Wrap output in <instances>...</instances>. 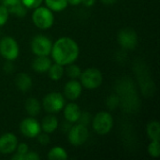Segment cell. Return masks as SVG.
Here are the masks:
<instances>
[{
    "label": "cell",
    "instance_id": "6da1fadb",
    "mask_svg": "<svg viewBox=\"0 0 160 160\" xmlns=\"http://www.w3.org/2000/svg\"><path fill=\"white\" fill-rule=\"evenodd\" d=\"M51 54L55 63L65 67L74 63L78 59L80 48L73 38L63 37L58 38L52 44Z\"/></svg>",
    "mask_w": 160,
    "mask_h": 160
},
{
    "label": "cell",
    "instance_id": "7a4b0ae2",
    "mask_svg": "<svg viewBox=\"0 0 160 160\" xmlns=\"http://www.w3.org/2000/svg\"><path fill=\"white\" fill-rule=\"evenodd\" d=\"M32 21L34 24L41 30L50 29L54 22L53 11H52L47 7L39 6L34 8L32 14Z\"/></svg>",
    "mask_w": 160,
    "mask_h": 160
},
{
    "label": "cell",
    "instance_id": "3957f363",
    "mask_svg": "<svg viewBox=\"0 0 160 160\" xmlns=\"http://www.w3.org/2000/svg\"><path fill=\"white\" fill-rule=\"evenodd\" d=\"M103 82L102 73L98 68H88L85 70L82 71L80 76V82L82 85L89 90L98 88Z\"/></svg>",
    "mask_w": 160,
    "mask_h": 160
},
{
    "label": "cell",
    "instance_id": "277c9868",
    "mask_svg": "<svg viewBox=\"0 0 160 160\" xmlns=\"http://www.w3.org/2000/svg\"><path fill=\"white\" fill-rule=\"evenodd\" d=\"M92 126L96 133L98 135H106L113 128V117L108 112H99L94 116Z\"/></svg>",
    "mask_w": 160,
    "mask_h": 160
},
{
    "label": "cell",
    "instance_id": "5b68a950",
    "mask_svg": "<svg viewBox=\"0 0 160 160\" xmlns=\"http://www.w3.org/2000/svg\"><path fill=\"white\" fill-rule=\"evenodd\" d=\"M20 53L19 44L15 38L5 37L0 40V54L7 61H14Z\"/></svg>",
    "mask_w": 160,
    "mask_h": 160
},
{
    "label": "cell",
    "instance_id": "8992f818",
    "mask_svg": "<svg viewBox=\"0 0 160 160\" xmlns=\"http://www.w3.org/2000/svg\"><path fill=\"white\" fill-rule=\"evenodd\" d=\"M65 106V98L61 93L52 92L45 96L42 101V107L49 113H55L63 110Z\"/></svg>",
    "mask_w": 160,
    "mask_h": 160
},
{
    "label": "cell",
    "instance_id": "52a82bcc",
    "mask_svg": "<svg viewBox=\"0 0 160 160\" xmlns=\"http://www.w3.org/2000/svg\"><path fill=\"white\" fill-rule=\"evenodd\" d=\"M68 132V142L73 146H81L89 138V130L86 126L80 123L71 126Z\"/></svg>",
    "mask_w": 160,
    "mask_h": 160
},
{
    "label": "cell",
    "instance_id": "ba28073f",
    "mask_svg": "<svg viewBox=\"0 0 160 160\" xmlns=\"http://www.w3.org/2000/svg\"><path fill=\"white\" fill-rule=\"evenodd\" d=\"M52 48V40L44 35H38L32 39L31 49L37 56H48L51 54Z\"/></svg>",
    "mask_w": 160,
    "mask_h": 160
},
{
    "label": "cell",
    "instance_id": "9c48e42d",
    "mask_svg": "<svg viewBox=\"0 0 160 160\" xmlns=\"http://www.w3.org/2000/svg\"><path fill=\"white\" fill-rule=\"evenodd\" d=\"M118 43L124 50H134L138 45V35L132 28H124L118 33Z\"/></svg>",
    "mask_w": 160,
    "mask_h": 160
},
{
    "label": "cell",
    "instance_id": "30bf717a",
    "mask_svg": "<svg viewBox=\"0 0 160 160\" xmlns=\"http://www.w3.org/2000/svg\"><path fill=\"white\" fill-rule=\"evenodd\" d=\"M20 130L22 134L27 138H37V136L41 132V128L38 121L30 116L21 122Z\"/></svg>",
    "mask_w": 160,
    "mask_h": 160
},
{
    "label": "cell",
    "instance_id": "8fae6325",
    "mask_svg": "<svg viewBox=\"0 0 160 160\" xmlns=\"http://www.w3.org/2000/svg\"><path fill=\"white\" fill-rule=\"evenodd\" d=\"M18 145V139L13 133H5L0 136V153L9 155L14 153Z\"/></svg>",
    "mask_w": 160,
    "mask_h": 160
},
{
    "label": "cell",
    "instance_id": "7c38bea8",
    "mask_svg": "<svg viewBox=\"0 0 160 160\" xmlns=\"http://www.w3.org/2000/svg\"><path fill=\"white\" fill-rule=\"evenodd\" d=\"M82 92V85L77 79H71L64 87V95L69 100H76Z\"/></svg>",
    "mask_w": 160,
    "mask_h": 160
},
{
    "label": "cell",
    "instance_id": "4fadbf2b",
    "mask_svg": "<svg viewBox=\"0 0 160 160\" xmlns=\"http://www.w3.org/2000/svg\"><path fill=\"white\" fill-rule=\"evenodd\" d=\"M2 5L7 8L9 14H14L18 17H23L26 15L27 8L22 3L21 0H2Z\"/></svg>",
    "mask_w": 160,
    "mask_h": 160
},
{
    "label": "cell",
    "instance_id": "5bb4252c",
    "mask_svg": "<svg viewBox=\"0 0 160 160\" xmlns=\"http://www.w3.org/2000/svg\"><path fill=\"white\" fill-rule=\"evenodd\" d=\"M64 116L66 121L73 124V123H77L80 115H81V109L79 107L78 104L76 103H68L66 106H64Z\"/></svg>",
    "mask_w": 160,
    "mask_h": 160
},
{
    "label": "cell",
    "instance_id": "9a60e30c",
    "mask_svg": "<svg viewBox=\"0 0 160 160\" xmlns=\"http://www.w3.org/2000/svg\"><path fill=\"white\" fill-rule=\"evenodd\" d=\"M51 65L52 60L48 56H37L32 63V68L38 73H45L49 70Z\"/></svg>",
    "mask_w": 160,
    "mask_h": 160
},
{
    "label": "cell",
    "instance_id": "2e32d148",
    "mask_svg": "<svg viewBox=\"0 0 160 160\" xmlns=\"http://www.w3.org/2000/svg\"><path fill=\"white\" fill-rule=\"evenodd\" d=\"M15 84L20 91L26 92L31 89L33 85V81L27 73H20L15 79Z\"/></svg>",
    "mask_w": 160,
    "mask_h": 160
},
{
    "label": "cell",
    "instance_id": "e0dca14e",
    "mask_svg": "<svg viewBox=\"0 0 160 160\" xmlns=\"http://www.w3.org/2000/svg\"><path fill=\"white\" fill-rule=\"evenodd\" d=\"M40 128H41V130L45 133H48V134L52 133L58 128V120L55 116L52 114L47 115L42 119Z\"/></svg>",
    "mask_w": 160,
    "mask_h": 160
},
{
    "label": "cell",
    "instance_id": "ac0fdd59",
    "mask_svg": "<svg viewBox=\"0 0 160 160\" xmlns=\"http://www.w3.org/2000/svg\"><path fill=\"white\" fill-rule=\"evenodd\" d=\"M24 108H25L26 112L32 117L38 116L39 114L40 111H41L40 102L36 98H27V100L25 101V104H24Z\"/></svg>",
    "mask_w": 160,
    "mask_h": 160
},
{
    "label": "cell",
    "instance_id": "d6986e66",
    "mask_svg": "<svg viewBox=\"0 0 160 160\" xmlns=\"http://www.w3.org/2000/svg\"><path fill=\"white\" fill-rule=\"evenodd\" d=\"M146 132L151 141H159L160 126L158 120L151 121L146 128Z\"/></svg>",
    "mask_w": 160,
    "mask_h": 160
},
{
    "label": "cell",
    "instance_id": "ffe728a7",
    "mask_svg": "<svg viewBox=\"0 0 160 160\" xmlns=\"http://www.w3.org/2000/svg\"><path fill=\"white\" fill-rule=\"evenodd\" d=\"M47 72L49 73V77L51 78V80L59 81L62 79V77L65 73V68H64V66L54 63V64L51 65V67Z\"/></svg>",
    "mask_w": 160,
    "mask_h": 160
},
{
    "label": "cell",
    "instance_id": "44dd1931",
    "mask_svg": "<svg viewBox=\"0 0 160 160\" xmlns=\"http://www.w3.org/2000/svg\"><path fill=\"white\" fill-rule=\"evenodd\" d=\"M46 7L53 12H60L64 10L68 6V0H43Z\"/></svg>",
    "mask_w": 160,
    "mask_h": 160
},
{
    "label": "cell",
    "instance_id": "7402d4cb",
    "mask_svg": "<svg viewBox=\"0 0 160 160\" xmlns=\"http://www.w3.org/2000/svg\"><path fill=\"white\" fill-rule=\"evenodd\" d=\"M48 158L50 160H67L68 158V156L64 148L55 146L52 147L48 153Z\"/></svg>",
    "mask_w": 160,
    "mask_h": 160
},
{
    "label": "cell",
    "instance_id": "603a6c76",
    "mask_svg": "<svg viewBox=\"0 0 160 160\" xmlns=\"http://www.w3.org/2000/svg\"><path fill=\"white\" fill-rule=\"evenodd\" d=\"M65 72L70 79H78L81 76L82 69L79 66L72 63V64L67 65V68L65 69Z\"/></svg>",
    "mask_w": 160,
    "mask_h": 160
},
{
    "label": "cell",
    "instance_id": "cb8c5ba5",
    "mask_svg": "<svg viewBox=\"0 0 160 160\" xmlns=\"http://www.w3.org/2000/svg\"><path fill=\"white\" fill-rule=\"evenodd\" d=\"M148 153L152 158H158L160 156L159 141H151L148 146Z\"/></svg>",
    "mask_w": 160,
    "mask_h": 160
},
{
    "label": "cell",
    "instance_id": "d4e9b609",
    "mask_svg": "<svg viewBox=\"0 0 160 160\" xmlns=\"http://www.w3.org/2000/svg\"><path fill=\"white\" fill-rule=\"evenodd\" d=\"M106 105L110 110H115L120 105V99L119 97L116 95H111L106 101Z\"/></svg>",
    "mask_w": 160,
    "mask_h": 160
},
{
    "label": "cell",
    "instance_id": "484cf974",
    "mask_svg": "<svg viewBox=\"0 0 160 160\" xmlns=\"http://www.w3.org/2000/svg\"><path fill=\"white\" fill-rule=\"evenodd\" d=\"M9 17V12L7 8L3 5H0V26L6 24Z\"/></svg>",
    "mask_w": 160,
    "mask_h": 160
},
{
    "label": "cell",
    "instance_id": "4316f807",
    "mask_svg": "<svg viewBox=\"0 0 160 160\" xmlns=\"http://www.w3.org/2000/svg\"><path fill=\"white\" fill-rule=\"evenodd\" d=\"M21 1L26 8H31V9H34L41 6L43 2V0H21Z\"/></svg>",
    "mask_w": 160,
    "mask_h": 160
},
{
    "label": "cell",
    "instance_id": "83f0119b",
    "mask_svg": "<svg viewBox=\"0 0 160 160\" xmlns=\"http://www.w3.org/2000/svg\"><path fill=\"white\" fill-rule=\"evenodd\" d=\"M92 121V116L89 112H81V115H80V118L78 120V122L82 125H84V126H88Z\"/></svg>",
    "mask_w": 160,
    "mask_h": 160
},
{
    "label": "cell",
    "instance_id": "f1b7e54d",
    "mask_svg": "<svg viewBox=\"0 0 160 160\" xmlns=\"http://www.w3.org/2000/svg\"><path fill=\"white\" fill-rule=\"evenodd\" d=\"M37 138H38V142L40 143V144H42V145H47L49 142H50V137H49V134L48 133H39L38 136H37Z\"/></svg>",
    "mask_w": 160,
    "mask_h": 160
},
{
    "label": "cell",
    "instance_id": "f546056e",
    "mask_svg": "<svg viewBox=\"0 0 160 160\" xmlns=\"http://www.w3.org/2000/svg\"><path fill=\"white\" fill-rule=\"evenodd\" d=\"M16 153L17 154H19V155H21V156H24L28 151H29V148H28V146H27V144L26 143H24V142H22V143H18V145H17V148H16Z\"/></svg>",
    "mask_w": 160,
    "mask_h": 160
},
{
    "label": "cell",
    "instance_id": "4dcf8cb0",
    "mask_svg": "<svg viewBox=\"0 0 160 160\" xmlns=\"http://www.w3.org/2000/svg\"><path fill=\"white\" fill-rule=\"evenodd\" d=\"M40 158V157L38 156V153L36 152H31V151H28L24 156H23V160H38Z\"/></svg>",
    "mask_w": 160,
    "mask_h": 160
},
{
    "label": "cell",
    "instance_id": "1f68e13d",
    "mask_svg": "<svg viewBox=\"0 0 160 160\" xmlns=\"http://www.w3.org/2000/svg\"><path fill=\"white\" fill-rule=\"evenodd\" d=\"M3 68L7 73H11L14 70V65H13L12 61H7L6 64L4 65Z\"/></svg>",
    "mask_w": 160,
    "mask_h": 160
},
{
    "label": "cell",
    "instance_id": "d6a6232c",
    "mask_svg": "<svg viewBox=\"0 0 160 160\" xmlns=\"http://www.w3.org/2000/svg\"><path fill=\"white\" fill-rule=\"evenodd\" d=\"M96 0H82L81 4H83L85 7H92L95 4Z\"/></svg>",
    "mask_w": 160,
    "mask_h": 160
},
{
    "label": "cell",
    "instance_id": "836d02e7",
    "mask_svg": "<svg viewBox=\"0 0 160 160\" xmlns=\"http://www.w3.org/2000/svg\"><path fill=\"white\" fill-rule=\"evenodd\" d=\"M102 3L106 6H112L114 4H116L117 0H101Z\"/></svg>",
    "mask_w": 160,
    "mask_h": 160
},
{
    "label": "cell",
    "instance_id": "e575fe53",
    "mask_svg": "<svg viewBox=\"0 0 160 160\" xmlns=\"http://www.w3.org/2000/svg\"><path fill=\"white\" fill-rule=\"evenodd\" d=\"M68 3L71 6H78L82 3V0H68Z\"/></svg>",
    "mask_w": 160,
    "mask_h": 160
},
{
    "label": "cell",
    "instance_id": "d590c367",
    "mask_svg": "<svg viewBox=\"0 0 160 160\" xmlns=\"http://www.w3.org/2000/svg\"><path fill=\"white\" fill-rule=\"evenodd\" d=\"M0 1H2V0H0Z\"/></svg>",
    "mask_w": 160,
    "mask_h": 160
}]
</instances>
